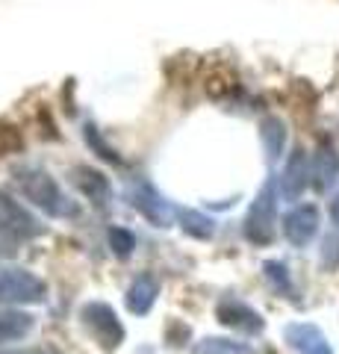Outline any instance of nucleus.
Masks as SVG:
<instances>
[{
    "label": "nucleus",
    "instance_id": "1",
    "mask_svg": "<svg viewBox=\"0 0 339 354\" xmlns=\"http://www.w3.org/2000/svg\"><path fill=\"white\" fill-rule=\"evenodd\" d=\"M18 183H21V192H24L36 207L45 209L48 216L65 218V216L77 213V207L62 195V189L53 183L50 174L39 171V169H24V171H18Z\"/></svg>",
    "mask_w": 339,
    "mask_h": 354
},
{
    "label": "nucleus",
    "instance_id": "2",
    "mask_svg": "<svg viewBox=\"0 0 339 354\" xmlns=\"http://www.w3.org/2000/svg\"><path fill=\"white\" fill-rule=\"evenodd\" d=\"M45 298V283L27 269L0 266V304H32Z\"/></svg>",
    "mask_w": 339,
    "mask_h": 354
},
{
    "label": "nucleus",
    "instance_id": "3",
    "mask_svg": "<svg viewBox=\"0 0 339 354\" xmlns=\"http://www.w3.org/2000/svg\"><path fill=\"white\" fill-rule=\"evenodd\" d=\"M275 201H271V189L262 192L254 207H251V216H248V239L251 242H271V234H275Z\"/></svg>",
    "mask_w": 339,
    "mask_h": 354
},
{
    "label": "nucleus",
    "instance_id": "4",
    "mask_svg": "<svg viewBox=\"0 0 339 354\" xmlns=\"http://www.w3.org/2000/svg\"><path fill=\"white\" fill-rule=\"evenodd\" d=\"M83 316H86V325H89L95 334L104 339V346H118V339L124 337V330H122V325H118L115 313L106 304H89L83 310Z\"/></svg>",
    "mask_w": 339,
    "mask_h": 354
},
{
    "label": "nucleus",
    "instance_id": "5",
    "mask_svg": "<svg viewBox=\"0 0 339 354\" xmlns=\"http://www.w3.org/2000/svg\"><path fill=\"white\" fill-rule=\"evenodd\" d=\"M0 234L36 236V234H39V225H36V221H32L15 201H9L6 195H0Z\"/></svg>",
    "mask_w": 339,
    "mask_h": 354
},
{
    "label": "nucleus",
    "instance_id": "6",
    "mask_svg": "<svg viewBox=\"0 0 339 354\" xmlns=\"http://www.w3.org/2000/svg\"><path fill=\"white\" fill-rule=\"evenodd\" d=\"M316 225H319V216H316V209L313 207H298L295 213L287 216V225H283V230H287L289 242H295V245H304V242L313 239Z\"/></svg>",
    "mask_w": 339,
    "mask_h": 354
},
{
    "label": "nucleus",
    "instance_id": "7",
    "mask_svg": "<svg viewBox=\"0 0 339 354\" xmlns=\"http://www.w3.org/2000/svg\"><path fill=\"white\" fill-rule=\"evenodd\" d=\"M304 186H307V160H304V151H295L287 165V174H283V195L298 198Z\"/></svg>",
    "mask_w": 339,
    "mask_h": 354
},
{
    "label": "nucleus",
    "instance_id": "8",
    "mask_svg": "<svg viewBox=\"0 0 339 354\" xmlns=\"http://www.w3.org/2000/svg\"><path fill=\"white\" fill-rule=\"evenodd\" d=\"M30 328H32V316L27 313H18V310H3L0 313V342L27 337Z\"/></svg>",
    "mask_w": 339,
    "mask_h": 354
},
{
    "label": "nucleus",
    "instance_id": "9",
    "mask_svg": "<svg viewBox=\"0 0 339 354\" xmlns=\"http://www.w3.org/2000/svg\"><path fill=\"white\" fill-rule=\"evenodd\" d=\"M154 295H157V283L151 278H139L133 286H130V295H127V307L133 313H148L151 304H154Z\"/></svg>",
    "mask_w": 339,
    "mask_h": 354
},
{
    "label": "nucleus",
    "instance_id": "10",
    "mask_svg": "<svg viewBox=\"0 0 339 354\" xmlns=\"http://www.w3.org/2000/svg\"><path fill=\"white\" fill-rule=\"evenodd\" d=\"M336 171H339V160H336L333 148H322V151H319V160H316V177H319V186H322V189L333 183Z\"/></svg>",
    "mask_w": 339,
    "mask_h": 354
},
{
    "label": "nucleus",
    "instance_id": "11",
    "mask_svg": "<svg viewBox=\"0 0 339 354\" xmlns=\"http://www.w3.org/2000/svg\"><path fill=\"white\" fill-rule=\"evenodd\" d=\"M83 174V180H80V186H83V192L86 195H92V198H101L104 192H106V180L97 171H80Z\"/></svg>",
    "mask_w": 339,
    "mask_h": 354
},
{
    "label": "nucleus",
    "instance_id": "12",
    "mask_svg": "<svg viewBox=\"0 0 339 354\" xmlns=\"http://www.w3.org/2000/svg\"><path fill=\"white\" fill-rule=\"evenodd\" d=\"M239 313H242V307H239V304H224V307H222V322H227V325H245L242 319H239ZM245 316H248V319H257L254 313H251V310H248ZM251 325L260 328L257 322H251ZM245 328H248V325H245Z\"/></svg>",
    "mask_w": 339,
    "mask_h": 354
},
{
    "label": "nucleus",
    "instance_id": "13",
    "mask_svg": "<svg viewBox=\"0 0 339 354\" xmlns=\"http://www.w3.org/2000/svg\"><path fill=\"white\" fill-rule=\"evenodd\" d=\"M109 242L115 245L118 254H127L130 248H133V236L124 234V230H113V234H109Z\"/></svg>",
    "mask_w": 339,
    "mask_h": 354
},
{
    "label": "nucleus",
    "instance_id": "14",
    "mask_svg": "<svg viewBox=\"0 0 339 354\" xmlns=\"http://www.w3.org/2000/svg\"><path fill=\"white\" fill-rule=\"evenodd\" d=\"M331 216H333V221H336V225H339V198H336V201L331 204Z\"/></svg>",
    "mask_w": 339,
    "mask_h": 354
},
{
    "label": "nucleus",
    "instance_id": "15",
    "mask_svg": "<svg viewBox=\"0 0 339 354\" xmlns=\"http://www.w3.org/2000/svg\"><path fill=\"white\" fill-rule=\"evenodd\" d=\"M18 354H53L50 348H32V351H18Z\"/></svg>",
    "mask_w": 339,
    "mask_h": 354
},
{
    "label": "nucleus",
    "instance_id": "16",
    "mask_svg": "<svg viewBox=\"0 0 339 354\" xmlns=\"http://www.w3.org/2000/svg\"><path fill=\"white\" fill-rule=\"evenodd\" d=\"M9 251H12V248H9L6 242H0V254H9Z\"/></svg>",
    "mask_w": 339,
    "mask_h": 354
}]
</instances>
